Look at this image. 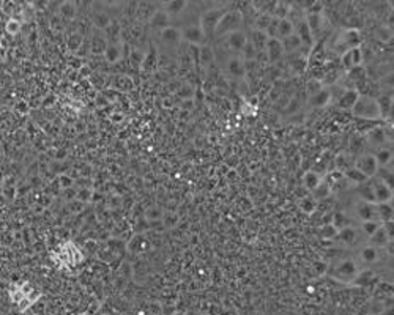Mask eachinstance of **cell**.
Returning a JSON list of instances; mask_svg holds the SVG:
<instances>
[{
  "instance_id": "1",
  "label": "cell",
  "mask_w": 394,
  "mask_h": 315,
  "mask_svg": "<svg viewBox=\"0 0 394 315\" xmlns=\"http://www.w3.org/2000/svg\"><path fill=\"white\" fill-rule=\"evenodd\" d=\"M363 43L361 32L355 27H342L334 35L330 37L328 43H326V54L331 52L333 55L341 57L349 49L359 47Z\"/></svg>"
},
{
  "instance_id": "2",
  "label": "cell",
  "mask_w": 394,
  "mask_h": 315,
  "mask_svg": "<svg viewBox=\"0 0 394 315\" xmlns=\"http://www.w3.org/2000/svg\"><path fill=\"white\" fill-rule=\"evenodd\" d=\"M215 63H218L219 70L229 80L245 82L246 68H245V60H243L240 55L221 54L215 51Z\"/></svg>"
},
{
  "instance_id": "3",
  "label": "cell",
  "mask_w": 394,
  "mask_h": 315,
  "mask_svg": "<svg viewBox=\"0 0 394 315\" xmlns=\"http://www.w3.org/2000/svg\"><path fill=\"white\" fill-rule=\"evenodd\" d=\"M361 271L359 265L353 259H338L336 262H333L328 265V276L339 280L342 284H353V280L356 279L358 273Z\"/></svg>"
},
{
  "instance_id": "4",
  "label": "cell",
  "mask_w": 394,
  "mask_h": 315,
  "mask_svg": "<svg viewBox=\"0 0 394 315\" xmlns=\"http://www.w3.org/2000/svg\"><path fill=\"white\" fill-rule=\"evenodd\" d=\"M350 112H351L353 117L361 118V120H369V121L383 120L379 103H377V98L371 96V95H361V93H359L356 103H355L353 107H351Z\"/></svg>"
},
{
  "instance_id": "5",
  "label": "cell",
  "mask_w": 394,
  "mask_h": 315,
  "mask_svg": "<svg viewBox=\"0 0 394 315\" xmlns=\"http://www.w3.org/2000/svg\"><path fill=\"white\" fill-rule=\"evenodd\" d=\"M243 26H245V18H243L241 10L229 8V10L222 14L219 22H218L215 33H213V39H219L225 35H229V33H232V32L241 30Z\"/></svg>"
},
{
  "instance_id": "6",
  "label": "cell",
  "mask_w": 394,
  "mask_h": 315,
  "mask_svg": "<svg viewBox=\"0 0 394 315\" xmlns=\"http://www.w3.org/2000/svg\"><path fill=\"white\" fill-rule=\"evenodd\" d=\"M364 144L369 148L367 152L374 153L382 147L393 145V125L374 126L364 134Z\"/></svg>"
},
{
  "instance_id": "7",
  "label": "cell",
  "mask_w": 394,
  "mask_h": 315,
  "mask_svg": "<svg viewBox=\"0 0 394 315\" xmlns=\"http://www.w3.org/2000/svg\"><path fill=\"white\" fill-rule=\"evenodd\" d=\"M229 8L227 6H222V5H212L202 10V13L199 14V24L202 30L205 32V35L208 38V41L213 39V33H215V29L218 26V22L222 18V14L227 11Z\"/></svg>"
},
{
  "instance_id": "8",
  "label": "cell",
  "mask_w": 394,
  "mask_h": 315,
  "mask_svg": "<svg viewBox=\"0 0 394 315\" xmlns=\"http://www.w3.org/2000/svg\"><path fill=\"white\" fill-rule=\"evenodd\" d=\"M180 32H181L183 43L191 44L192 47H200V46L210 43L207 35H205V32L202 30V27H200L199 21L197 22H186L183 27H180Z\"/></svg>"
},
{
  "instance_id": "9",
  "label": "cell",
  "mask_w": 394,
  "mask_h": 315,
  "mask_svg": "<svg viewBox=\"0 0 394 315\" xmlns=\"http://www.w3.org/2000/svg\"><path fill=\"white\" fill-rule=\"evenodd\" d=\"M353 165L361 173H364L369 180L374 178L380 169L379 164H377V161H375V158H374V153H371V152H363V153L356 155L355 159H353Z\"/></svg>"
},
{
  "instance_id": "10",
  "label": "cell",
  "mask_w": 394,
  "mask_h": 315,
  "mask_svg": "<svg viewBox=\"0 0 394 315\" xmlns=\"http://www.w3.org/2000/svg\"><path fill=\"white\" fill-rule=\"evenodd\" d=\"M351 218L356 222H364V221H379L377 216V205L372 202H364L358 200L351 206Z\"/></svg>"
},
{
  "instance_id": "11",
  "label": "cell",
  "mask_w": 394,
  "mask_h": 315,
  "mask_svg": "<svg viewBox=\"0 0 394 315\" xmlns=\"http://www.w3.org/2000/svg\"><path fill=\"white\" fill-rule=\"evenodd\" d=\"M341 66L347 73L351 71V70H356V68H361L364 66V51L363 47H353V49H349L347 52H344L341 57Z\"/></svg>"
},
{
  "instance_id": "12",
  "label": "cell",
  "mask_w": 394,
  "mask_h": 315,
  "mask_svg": "<svg viewBox=\"0 0 394 315\" xmlns=\"http://www.w3.org/2000/svg\"><path fill=\"white\" fill-rule=\"evenodd\" d=\"M361 239H366L363 235H361V232L358 230V226H349L346 229H342L339 230L336 236H334V241H336L338 244H342V246H358V244H361Z\"/></svg>"
},
{
  "instance_id": "13",
  "label": "cell",
  "mask_w": 394,
  "mask_h": 315,
  "mask_svg": "<svg viewBox=\"0 0 394 315\" xmlns=\"http://www.w3.org/2000/svg\"><path fill=\"white\" fill-rule=\"evenodd\" d=\"M372 193H374V203H387L393 202V189L380 181L379 178H371Z\"/></svg>"
},
{
  "instance_id": "14",
  "label": "cell",
  "mask_w": 394,
  "mask_h": 315,
  "mask_svg": "<svg viewBox=\"0 0 394 315\" xmlns=\"http://www.w3.org/2000/svg\"><path fill=\"white\" fill-rule=\"evenodd\" d=\"M263 52L266 55L268 65H276L278 62H281L284 57H286V55H284L282 44H281V41L278 38H268Z\"/></svg>"
},
{
  "instance_id": "15",
  "label": "cell",
  "mask_w": 394,
  "mask_h": 315,
  "mask_svg": "<svg viewBox=\"0 0 394 315\" xmlns=\"http://www.w3.org/2000/svg\"><path fill=\"white\" fill-rule=\"evenodd\" d=\"M159 38H161V43L166 47H171V49H177L183 43L180 27H175V26H171L164 29L163 32H159Z\"/></svg>"
},
{
  "instance_id": "16",
  "label": "cell",
  "mask_w": 394,
  "mask_h": 315,
  "mask_svg": "<svg viewBox=\"0 0 394 315\" xmlns=\"http://www.w3.org/2000/svg\"><path fill=\"white\" fill-rule=\"evenodd\" d=\"M196 51H197V65L205 71L210 70L212 66L215 65V49H213V44L212 43L204 44L200 47H196Z\"/></svg>"
},
{
  "instance_id": "17",
  "label": "cell",
  "mask_w": 394,
  "mask_h": 315,
  "mask_svg": "<svg viewBox=\"0 0 394 315\" xmlns=\"http://www.w3.org/2000/svg\"><path fill=\"white\" fill-rule=\"evenodd\" d=\"M390 243H393V239L390 238L387 229L383 227V224L374 232V234H372L371 236L367 238V244H371V246L377 247V249H382V251H383V249H387V246H388Z\"/></svg>"
},
{
  "instance_id": "18",
  "label": "cell",
  "mask_w": 394,
  "mask_h": 315,
  "mask_svg": "<svg viewBox=\"0 0 394 315\" xmlns=\"http://www.w3.org/2000/svg\"><path fill=\"white\" fill-rule=\"evenodd\" d=\"M159 8H161L163 11H166L171 19H174V18H178V16L184 14V11L189 8V2H184V0H171V2L161 3Z\"/></svg>"
},
{
  "instance_id": "19",
  "label": "cell",
  "mask_w": 394,
  "mask_h": 315,
  "mask_svg": "<svg viewBox=\"0 0 394 315\" xmlns=\"http://www.w3.org/2000/svg\"><path fill=\"white\" fill-rule=\"evenodd\" d=\"M382 252H383L382 249H377V247H374L371 244H364V246L359 247V252H358L359 262L364 263V265H375L380 260Z\"/></svg>"
},
{
  "instance_id": "20",
  "label": "cell",
  "mask_w": 394,
  "mask_h": 315,
  "mask_svg": "<svg viewBox=\"0 0 394 315\" xmlns=\"http://www.w3.org/2000/svg\"><path fill=\"white\" fill-rule=\"evenodd\" d=\"M359 96V92L356 88H347L344 90V93L336 99V106L342 111H351V107L355 106L356 99Z\"/></svg>"
},
{
  "instance_id": "21",
  "label": "cell",
  "mask_w": 394,
  "mask_h": 315,
  "mask_svg": "<svg viewBox=\"0 0 394 315\" xmlns=\"http://www.w3.org/2000/svg\"><path fill=\"white\" fill-rule=\"evenodd\" d=\"M172 19L167 16L166 11H163L161 8H158V10H155L152 13V16H150V26H152V29L158 30V32H163L164 29L167 27H171L172 26Z\"/></svg>"
},
{
  "instance_id": "22",
  "label": "cell",
  "mask_w": 394,
  "mask_h": 315,
  "mask_svg": "<svg viewBox=\"0 0 394 315\" xmlns=\"http://www.w3.org/2000/svg\"><path fill=\"white\" fill-rule=\"evenodd\" d=\"M333 101H331V93H330V88L325 87L323 90H320L318 93L312 95L307 98V104L314 107V109H323V107L330 106Z\"/></svg>"
},
{
  "instance_id": "23",
  "label": "cell",
  "mask_w": 394,
  "mask_h": 315,
  "mask_svg": "<svg viewBox=\"0 0 394 315\" xmlns=\"http://www.w3.org/2000/svg\"><path fill=\"white\" fill-rule=\"evenodd\" d=\"M374 158L379 167H387L393 170V145L382 147L374 152Z\"/></svg>"
},
{
  "instance_id": "24",
  "label": "cell",
  "mask_w": 394,
  "mask_h": 315,
  "mask_svg": "<svg viewBox=\"0 0 394 315\" xmlns=\"http://www.w3.org/2000/svg\"><path fill=\"white\" fill-rule=\"evenodd\" d=\"M281 44H282V49H284V55H292V54H297L301 51V47H303V43H301V39L298 38L297 33H293V35L284 38V39H279Z\"/></svg>"
},
{
  "instance_id": "25",
  "label": "cell",
  "mask_w": 394,
  "mask_h": 315,
  "mask_svg": "<svg viewBox=\"0 0 394 315\" xmlns=\"http://www.w3.org/2000/svg\"><path fill=\"white\" fill-rule=\"evenodd\" d=\"M248 41L257 49V52H263L265 51V46H266V41H268V35H266L265 32L249 29V32H248Z\"/></svg>"
},
{
  "instance_id": "26",
  "label": "cell",
  "mask_w": 394,
  "mask_h": 315,
  "mask_svg": "<svg viewBox=\"0 0 394 315\" xmlns=\"http://www.w3.org/2000/svg\"><path fill=\"white\" fill-rule=\"evenodd\" d=\"M104 57L109 63H117L122 60L123 57V44L120 43H107L104 49Z\"/></svg>"
},
{
  "instance_id": "27",
  "label": "cell",
  "mask_w": 394,
  "mask_h": 315,
  "mask_svg": "<svg viewBox=\"0 0 394 315\" xmlns=\"http://www.w3.org/2000/svg\"><path fill=\"white\" fill-rule=\"evenodd\" d=\"M344 180L349 181L350 185H353V186H359V185H363L366 183V181H369V178L364 175V173L359 172L355 165H351V167H349L347 170H344Z\"/></svg>"
},
{
  "instance_id": "28",
  "label": "cell",
  "mask_w": 394,
  "mask_h": 315,
  "mask_svg": "<svg viewBox=\"0 0 394 315\" xmlns=\"http://www.w3.org/2000/svg\"><path fill=\"white\" fill-rule=\"evenodd\" d=\"M331 194H333V189H331V186L326 183L325 180H322L320 183H318V186L314 191H311V193H309V196H311L315 202H323L328 197H331Z\"/></svg>"
},
{
  "instance_id": "29",
  "label": "cell",
  "mask_w": 394,
  "mask_h": 315,
  "mask_svg": "<svg viewBox=\"0 0 394 315\" xmlns=\"http://www.w3.org/2000/svg\"><path fill=\"white\" fill-rule=\"evenodd\" d=\"M375 205H377V216H379V221H380L382 224L393 222V216H394L393 202H387V203H375Z\"/></svg>"
},
{
  "instance_id": "30",
  "label": "cell",
  "mask_w": 394,
  "mask_h": 315,
  "mask_svg": "<svg viewBox=\"0 0 394 315\" xmlns=\"http://www.w3.org/2000/svg\"><path fill=\"white\" fill-rule=\"evenodd\" d=\"M293 33H295V26H293V22L289 18L278 19V33H276V38L284 39L293 35Z\"/></svg>"
},
{
  "instance_id": "31",
  "label": "cell",
  "mask_w": 394,
  "mask_h": 315,
  "mask_svg": "<svg viewBox=\"0 0 394 315\" xmlns=\"http://www.w3.org/2000/svg\"><path fill=\"white\" fill-rule=\"evenodd\" d=\"M330 222L334 226V229L339 232L342 229L351 226V218L349 216L346 211H336V213L331 214V221Z\"/></svg>"
},
{
  "instance_id": "32",
  "label": "cell",
  "mask_w": 394,
  "mask_h": 315,
  "mask_svg": "<svg viewBox=\"0 0 394 315\" xmlns=\"http://www.w3.org/2000/svg\"><path fill=\"white\" fill-rule=\"evenodd\" d=\"M322 180H323V177L318 172L307 170L303 175V186L309 191V193H311V191H314L318 186V183H320Z\"/></svg>"
},
{
  "instance_id": "33",
  "label": "cell",
  "mask_w": 394,
  "mask_h": 315,
  "mask_svg": "<svg viewBox=\"0 0 394 315\" xmlns=\"http://www.w3.org/2000/svg\"><path fill=\"white\" fill-rule=\"evenodd\" d=\"M356 193H358V197L359 200H364V202H372L374 203V193H372V185H371V180L366 181V183L356 186Z\"/></svg>"
},
{
  "instance_id": "34",
  "label": "cell",
  "mask_w": 394,
  "mask_h": 315,
  "mask_svg": "<svg viewBox=\"0 0 394 315\" xmlns=\"http://www.w3.org/2000/svg\"><path fill=\"white\" fill-rule=\"evenodd\" d=\"M380 226H382L380 221H364V222H358V230L361 232V235L364 238H369Z\"/></svg>"
},
{
  "instance_id": "35",
  "label": "cell",
  "mask_w": 394,
  "mask_h": 315,
  "mask_svg": "<svg viewBox=\"0 0 394 315\" xmlns=\"http://www.w3.org/2000/svg\"><path fill=\"white\" fill-rule=\"evenodd\" d=\"M374 33H375V38L382 41V43H390L393 39V27L388 26V24H382V26L375 29Z\"/></svg>"
},
{
  "instance_id": "36",
  "label": "cell",
  "mask_w": 394,
  "mask_h": 315,
  "mask_svg": "<svg viewBox=\"0 0 394 315\" xmlns=\"http://www.w3.org/2000/svg\"><path fill=\"white\" fill-rule=\"evenodd\" d=\"M325 88V85H323V82H322V79H315V78H311L307 80V84H306V92H307V98L309 96H312V95H315V93H318L320 92V90H323Z\"/></svg>"
},
{
  "instance_id": "37",
  "label": "cell",
  "mask_w": 394,
  "mask_h": 315,
  "mask_svg": "<svg viewBox=\"0 0 394 315\" xmlns=\"http://www.w3.org/2000/svg\"><path fill=\"white\" fill-rule=\"evenodd\" d=\"M364 136H353L350 139V150L351 153H355V155H359V153H363L364 152Z\"/></svg>"
},
{
  "instance_id": "38",
  "label": "cell",
  "mask_w": 394,
  "mask_h": 315,
  "mask_svg": "<svg viewBox=\"0 0 394 315\" xmlns=\"http://www.w3.org/2000/svg\"><path fill=\"white\" fill-rule=\"evenodd\" d=\"M336 234H338V230L334 229V226H333L331 222L323 224V226L320 227V236H322L323 239H334Z\"/></svg>"
},
{
  "instance_id": "39",
  "label": "cell",
  "mask_w": 394,
  "mask_h": 315,
  "mask_svg": "<svg viewBox=\"0 0 394 315\" xmlns=\"http://www.w3.org/2000/svg\"><path fill=\"white\" fill-rule=\"evenodd\" d=\"M351 165H353V162L349 161V156L346 153H341L336 158V170L344 172V170H347L349 167H351Z\"/></svg>"
},
{
  "instance_id": "40",
  "label": "cell",
  "mask_w": 394,
  "mask_h": 315,
  "mask_svg": "<svg viewBox=\"0 0 394 315\" xmlns=\"http://www.w3.org/2000/svg\"><path fill=\"white\" fill-rule=\"evenodd\" d=\"M300 206H301V210H303L305 213L312 214L315 211V208H317V202L314 200L311 196H309V197H306V198H303V200H301Z\"/></svg>"
},
{
  "instance_id": "41",
  "label": "cell",
  "mask_w": 394,
  "mask_h": 315,
  "mask_svg": "<svg viewBox=\"0 0 394 315\" xmlns=\"http://www.w3.org/2000/svg\"><path fill=\"white\" fill-rule=\"evenodd\" d=\"M60 13H62V16H65V18L73 19L74 16H76V13H78V8H76V5H74V3L66 2V3H63L60 6Z\"/></svg>"
},
{
  "instance_id": "42",
  "label": "cell",
  "mask_w": 394,
  "mask_h": 315,
  "mask_svg": "<svg viewBox=\"0 0 394 315\" xmlns=\"http://www.w3.org/2000/svg\"><path fill=\"white\" fill-rule=\"evenodd\" d=\"M385 309V303L383 301H377V300H374V301H371V304H369V311H367V314H371V315H380Z\"/></svg>"
},
{
  "instance_id": "43",
  "label": "cell",
  "mask_w": 394,
  "mask_h": 315,
  "mask_svg": "<svg viewBox=\"0 0 394 315\" xmlns=\"http://www.w3.org/2000/svg\"><path fill=\"white\" fill-rule=\"evenodd\" d=\"M178 95L184 99V101H188V99H191L192 95H194V88H192V85H189V84H184V85H181V90H178Z\"/></svg>"
},
{
  "instance_id": "44",
  "label": "cell",
  "mask_w": 394,
  "mask_h": 315,
  "mask_svg": "<svg viewBox=\"0 0 394 315\" xmlns=\"http://www.w3.org/2000/svg\"><path fill=\"white\" fill-rule=\"evenodd\" d=\"M115 87H117V88H120V90H130V88L132 87V82H131V79H128V78L120 76L119 79L115 80Z\"/></svg>"
},
{
  "instance_id": "45",
  "label": "cell",
  "mask_w": 394,
  "mask_h": 315,
  "mask_svg": "<svg viewBox=\"0 0 394 315\" xmlns=\"http://www.w3.org/2000/svg\"><path fill=\"white\" fill-rule=\"evenodd\" d=\"M81 41H82V37L79 35V33H76V35H71L70 37V39H68V44H70V47L73 49H78L79 47V44H81Z\"/></svg>"
},
{
  "instance_id": "46",
  "label": "cell",
  "mask_w": 394,
  "mask_h": 315,
  "mask_svg": "<svg viewBox=\"0 0 394 315\" xmlns=\"http://www.w3.org/2000/svg\"><path fill=\"white\" fill-rule=\"evenodd\" d=\"M147 218L148 219H152V221H156V219H161V211H158V210H150L148 214H147Z\"/></svg>"
},
{
  "instance_id": "47",
  "label": "cell",
  "mask_w": 394,
  "mask_h": 315,
  "mask_svg": "<svg viewBox=\"0 0 394 315\" xmlns=\"http://www.w3.org/2000/svg\"><path fill=\"white\" fill-rule=\"evenodd\" d=\"M367 315H371V314H367Z\"/></svg>"
}]
</instances>
